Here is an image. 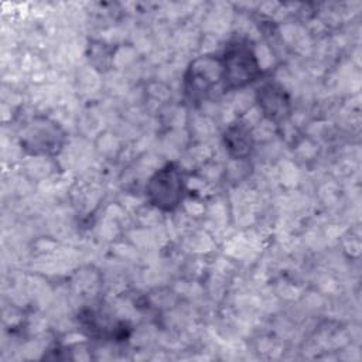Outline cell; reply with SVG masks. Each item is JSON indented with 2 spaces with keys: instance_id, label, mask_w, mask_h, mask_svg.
I'll list each match as a JSON object with an SVG mask.
<instances>
[{
  "instance_id": "cell-1",
  "label": "cell",
  "mask_w": 362,
  "mask_h": 362,
  "mask_svg": "<svg viewBox=\"0 0 362 362\" xmlns=\"http://www.w3.org/2000/svg\"><path fill=\"white\" fill-rule=\"evenodd\" d=\"M223 85L228 89L243 88L260 75V65L253 49L240 41L232 42L221 57Z\"/></svg>"
},
{
  "instance_id": "cell-2",
  "label": "cell",
  "mask_w": 362,
  "mask_h": 362,
  "mask_svg": "<svg viewBox=\"0 0 362 362\" xmlns=\"http://www.w3.org/2000/svg\"><path fill=\"white\" fill-rule=\"evenodd\" d=\"M146 194L151 205L161 211L175 209L185 194L182 171L174 163L161 167L147 182Z\"/></svg>"
},
{
  "instance_id": "cell-3",
  "label": "cell",
  "mask_w": 362,
  "mask_h": 362,
  "mask_svg": "<svg viewBox=\"0 0 362 362\" xmlns=\"http://www.w3.org/2000/svg\"><path fill=\"white\" fill-rule=\"evenodd\" d=\"M223 83V68L221 58L201 57L195 59L185 75V93L191 100L206 98L212 88Z\"/></svg>"
},
{
  "instance_id": "cell-4",
  "label": "cell",
  "mask_w": 362,
  "mask_h": 362,
  "mask_svg": "<svg viewBox=\"0 0 362 362\" xmlns=\"http://www.w3.org/2000/svg\"><path fill=\"white\" fill-rule=\"evenodd\" d=\"M64 143V133L54 122L47 119L35 120L30 124L21 139V144L28 153L45 156L57 153Z\"/></svg>"
},
{
  "instance_id": "cell-5",
  "label": "cell",
  "mask_w": 362,
  "mask_h": 362,
  "mask_svg": "<svg viewBox=\"0 0 362 362\" xmlns=\"http://www.w3.org/2000/svg\"><path fill=\"white\" fill-rule=\"evenodd\" d=\"M288 98L280 86L274 83H267L262 86L257 92V103L263 115L273 122L283 120L290 112Z\"/></svg>"
},
{
  "instance_id": "cell-6",
  "label": "cell",
  "mask_w": 362,
  "mask_h": 362,
  "mask_svg": "<svg viewBox=\"0 0 362 362\" xmlns=\"http://www.w3.org/2000/svg\"><path fill=\"white\" fill-rule=\"evenodd\" d=\"M223 141L229 154L238 160L249 156L253 146L252 132L247 126H245V123H235L229 126L225 132Z\"/></svg>"
}]
</instances>
